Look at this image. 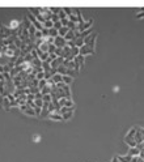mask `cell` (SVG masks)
<instances>
[{
  "label": "cell",
  "instance_id": "10",
  "mask_svg": "<svg viewBox=\"0 0 144 162\" xmlns=\"http://www.w3.org/2000/svg\"><path fill=\"white\" fill-rule=\"evenodd\" d=\"M56 46L55 45H49V54H55L56 52Z\"/></svg>",
  "mask_w": 144,
  "mask_h": 162
},
{
  "label": "cell",
  "instance_id": "11",
  "mask_svg": "<svg viewBox=\"0 0 144 162\" xmlns=\"http://www.w3.org/2000/svg\"><path fill=\"white\" fill-rule=\"evenodd\" d=\"M131 162H144V158L140 157V155H137V157H132Z\"/></svg>",
  "mask_w": 144,
  "mask_h": 162
},
{
  "label": "cell",
  "instance_id": "8",
  "mask_svg": "<svg viewBox=\"0 0 144 162\" xmlns=\"http://www.w3.org/2000/svg\"><path fill=\"white\" fill-rule=\"evenodd\" d=\"M49 35H50V37H53V38H56V37L59 35V33H58V30H56V29H54V28H53V29H50V30H49Z\"/></svg>",
  "mask_w": 144,
  "mask_h": 162
},
{
  "label": "cell",
  "instance_id": "2",
  "mask_svg": "<svg viewBox=\"0 0 144 162\" xmlns=\"http://www.w3.org/2000/svg\"><path fill=\"white\" fill-rule=\"evenodd\" d=\"M54 45L56 46V48H63L64 46H67V41L64 39V37L58 35V37L55 38V41H54Z\"/></svg>",
  "mask_w": 144,
  "mask_h": 162
},
{
  "label": "cell",
  "instance_id": "1",
  "mask_svg": "<svg viewBox=\"0 0 144 162\" xmlns=\"http://www.w3.org/2000/svg\"><path fill=\"white\" fill-rule=\"evenodd\" d=\"M20 28H21V22H20V20H17V18H13V20H11V21H9L8 29H9L11 32H17Z\"/></svg>",
  "mask_w": 144,
  "mask_h": 162
},
{
  "label": "cell",
  "instance_id": "3",
  "mask_svg": "<svg viewBox=\"0 0 144 162\" xmlns=\"http://www.w3.org/2000/svg\"><path fill=\"white\" fill-rule=\"evenodd\" d=\"M92 54H94V50L90 48L89 46H85V45L80 48V52H79V55H81V56H84V55H92Z\"/></svg>",
  "mask_w": 144,
  "mask_h": 162
},
{
  "label": "cell",
  "instance_id": "7",
  "mask_svg": "<svg viewBox=\"0 0 144 162\" xmlns=\"http://www.w3.org/2000/svg\"><path fill=\"white\" fill-rule=\"evenodd\" d=\"M70 32V28H67V26H62L59 30H58V33H59V35L60 37H66V34Z\"/></svg>",
  "mask_w": 144,
  "mask_h": 162
},
{
  "label": "cell",
  "instance_id": "9",
  "mask_svg": "<svg viewBox=\"0 0 144 162\" xmlns=\"http://www.w3.org/2000/svg\"><path fill=\"white\" fill-rule=\"evenodd\" d=\"M63 83H64L66 85H70V84L72 83V77H71V76H63Z\"/></svg>",
  "mask_w": 144,
  "mask_h": 162
},
{
  "label": "cell",
  "instance_id": "13",
  "mask_svg": "<svg viewBox=\"0 0 144 162\" xmlns=\"http://www.w3.org/2000/svg\"><path fill=\"white\" fill-rule=\"evenodd\" d=\"M71 116H72V113H67V114H63V115H62V118H63L64 120H68Z\"/></svg>",
  "mask_w": 144,
  "mask_h": 162
},
{
  "label": "cell",
  "instance_id": "5",
  "mask_svg": "<svg viewBox=\"0 0 144 162\" xmlns=\"http://www.w3.org/2000/svg\"><path fill=\"white\" fill-rule=\"evenodd\" d=\"M47 118H50L51 120H56V122H59V120H62L63 118H62V115L60 114H58V113H51V114H49L47 115Z\"/></svg>",
  "mask_w": 144,
  "mask_h": 162
},
{
  "label": "cell",
  "instance_id": "14",
  "mask_svg": "<svg viewBox=\"0 0 144 162\" xmlns=\"http://www.w3.org/2000/svg\"><path fill=\"white\" fill-rule=\"evenodd\" d=\"M33 140H34V142H39V141H41V136H39V135H34Z\"/></svg>",
  "mask_w": 144,
  "mask_h": 162
},
{
  "label": "cell",
  "instance_id": "4",
  "mask_svg": "<svg viewBox=\"0 0 144 162\" xmlns=\"http://www.w3.org/2000/svg\"><path fill=\"white\" fill-rule=\"evenodd\" d=\"M140 149L139 148H130V150L127 152V154L128 155H131V157H137V155H140Z\"/></svg>",
  "mask_w": 144,
  "mask_h": 162
},
{
  "label": "cell",
  "instance_id": "6",
  "mask_svg": "<svg viewBox=\"0 0 144 162\" xmlns=\"http://www.w3.org/2000/svg\"><path fill=\"white\" fill-rule=\"evenodd\" d=\"M117 158L119 159V162H131L132 157L128 155V154H124V155H117Z\"/></svg>",
  "mask_w": 144,
  "mask_h": 162
},
{
  "label": "cell",
  "instance_id": "12",
  "mask_svg": "<svg viewBox=\"0 0 144 162\" xmlns=\"http://www.w3.org/2000/svg\"><path fill=\"white\" fill-rule=\"evenodd\" d=\"M62 26H63V25H62V22H60V21H58V22H54V29L59 30V29H60Z\"/></svg>",
  "mask_w": 144,
  "mask_h": 162
}]
</instances>
